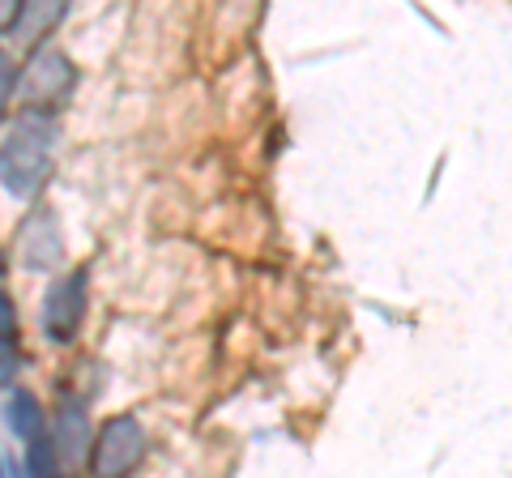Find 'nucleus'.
Instances as JSON below:
<instances>
[{"mask_svg": "<svg viewBox=\"0 0 512 478\" xmlns=\"http://www.w3.org/2000/svg\"><path fill=\"white\" fill-rule=\"evenodd\" d=\"M13 257H18V265L30 269V274H52V269H60L64 231H60V218H56L52 205L35 201L22 214L18 231H13Z\"/></svg>", "mask_w": 512, "mask_h": 478, "instance_id": "obj_5", "label": "nucleus"}, {"mask_svg": "<svg viewBox=\"0 0 512 478\" xmlns=\"http://www.w3.org/2000/svg\"><path fill=\"white\" fill-rule=\"evenodd\" d=\"M150 453L146 423L137 414H111L90 444V478H133Z\"/></svg>", "mask_w": 512, "mask_h": 478, "instance_id": "obj_3", "label": "nucleus"}, {"mask_svg": "<svg viewBox=\"0 0 512 478\" xmlns=\"http://www.w3.org/2000/svg\"><path fill=\"white\" fill-rule=\"evenodd\" d=\"M60 124L56 116L39 111H18V120L0 137V188L18 201L35 205L39 193L52 180V158H56Z\"/></svg>", "mask_w": 512, "mask_h": 478, "instance_id": "obj_1", "label": "nucleus"}, {"mask_svg": "<svg viewBox=\"0 0 512 478\" xmlns=\"http://www.w3.org/2000/svg\"><path fill=\"white\" fill-rule=\"evenodd\" d=\"M0 278H5V252H0Z\"/></svg>", "mask_w": 512, "mask_h": 478, "instance_id": "obj_12", "label": "nucleus"}, {"mask_svg": "<svg viewBox=\"0 0 512 478\" xmlns=\"http://www.w3.org/2000/svg\"><path fill=\"white\" fill-rule=\"evenodd\" d=\"M69 18V5H43V0H30V5H13L9 22L0 26V39H13L22 47H43V39H52V30Z\"/></svg>", "mask_w": 512, "mask_h": 478, "instance_id": "obj_7", "label": "nucleus"}, {"mask_svg": "<svg viewBox=\"0 0 512 478\" xmlns=\"http://www.w3.org/2000/svg\"><path fill=\"white\" fill-rule=\"evenodd\" d=\"M77 86V65L60 52L56 43H43L30 52V60L22 65L18 77V99L22 111H39V116H56L60 103L73 94Z\"/></svg>", "mask_w": 512, "mask_h": 478, "instance_id": "obj_2", "label": "nucleus"}, {"mask_svg": "<svg viewBox=\"0 0 512 478\" xmlns=\"http://www.w3.org/2000/svg\"><path fill=\"white\" fill-rule=\"evenodd\" d=\"M86 295H90L86 265L69 269L64 278H52V286L43 291L39 325H43V338L52 346L77 342V333H82V325H86Z\"/></svg>", "mask_w": 512, "mask_h": 478, "instance_id": "obj_4", "label": "nucleus"}, {"mask_svg": "<svg viewBox=\"0 0 512 478\" xmlns=\"http://www.w3.org/2000/svg\"><path fill=\"white\" fill-rule=\"evenodd\" d=\"M18 363H22V321L13 295L0 286V385H13Z\"/></svg>", "mask_w": 512, "mask_h": 478, "instance_id": "obj_9", "label": "nucleus"}, {"mask_svg": "<svg viewBox=\"0 0 512 478\" xmlns=\"http://www.w3.org/2000/svg\"><path fill=\"white\" fill-rule=\"evenodd\" d=\"M22 466H26V478H60L64 461H60L56 444H52V432L26 444V449H22Z\"/></svg>", "mask_w": 512, "mask_h": 478, "instance_id": "obj_10", "label": "nucleus"}, {"mask_svg": "<svg viewBox=\"0 0 512 478\" xmlns=\"http://www.w3.org/2000/svg\"><path fill=\"white\" fill-rule=\"evenodd\" d=\"M52 444H56V453L64 466H77V461H86L90 453V406H86V397H77V393H64L56 410H52Z\"/></svg>", "mask_w": 512, "mask_h": 478, "instance_id": "obj_6", "label": "nucleus"}, {"mask_svg": "<svg viewBox=\"0 0 512 478\" xmlns=\"http://www.w3.org/2000/svg\"><path fill=\"white\" fill-rule=\"evenodd\" d=\"M5 427L13 432V440H22V444H30V440H39V436H47V410H43V402H39V393L35 389H26V385H18V389H9L5 393Z\"/></svg>", "mask_w": 512, "mask_h": 478, "instance_id": "obj_8", "label": "nucleus"}, {"mask_svg": "<svg viewBox=\"0 0 512 478\" xmlns=\"http://www.w3.org/2000/svg\"><path fill=\"white\" fill-rule=\"evenodd\" d=\"M18 77H22L18 60H13V56H9V47L0 43V116H5V111H9L13 94H18Z\"/></svg>", "mask_w": 512, "mask_h": 478, "instance_id": "obj_11", "label": "nucleus"}, {"mask_svg": "<svg viewBox=\"0 0 512 478\" xmlns=\"http://www.w3.org/2000/svg\"><path fill=\"white\" fill-rule=\"evenodd\" d=\"M60 478H64V474H60Z\"/></svg>", "mask_w": 512, "mask_h": 478, "instance_id": "obj_13", "label": "nucleus"}]
</instances>
